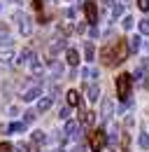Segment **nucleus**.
I'll return each instance as SVG.
<instances>
[{"instance_id": "1", "label": "nucleus", "mask_w": 149, "mask_h": 152, "mask_svg": "<svg viewBox=\"0 0 149 152\" xmlns=\"http://www.w3.org/2000/svg\"><path fill=\"white\" fill-rule=\"evenodd\" d=\"M12 21L17 23L19 33H21L23 38H30V35H33V17H30V14H26V12L17 10V12L12 14Z\"/></svg>"}, {"instance_id": "2", "label": "nucleus", "mask_w": 149, "mask_h": 152, "mask_svg": "<svg viewBox=\"0 0 149 152\" xmlns=\"http://www.w3.org/2000/svg\"><path fill=\"white\" fill-rule=\"evenodd\" d=\"M128 45H126V40H116L114 45H112V66H119V63H124L126 58H128Z\"/></svg>"}, {"instance_id": "3", "label": "nucleus", "mask_w": 149, "mask_h": 152, "mask_svg": "<svg viewBox=\"0 0 149 152\" xmlns=\"http://www.w3.org/2000/svg\"><path fill=\"white\" fill-rule=\"evenodd\" d=\"M130 87H133V77H130L128 73H121V75L116 77V96H119L121 101H128Z\"/></svg>"}, {"instance_id": "4", "label": "nucleus", "mask_w": 149, "mask_h": 152, "mask_svg": "<svg viewBox=\"0 0 149 152\" xmlns=\"http://www.w3.org/2000/svg\"><path fill=\"white\" fill-rule=\"evenodd\" d=\"M105 145H107V133L103 129H95V131L89 133V148H91V152H100Z\"/></svg>"}, {"instance_id": "5", "label": "nucleus", "mask_w": 149, "mask_h": 152, "mask_svg": "<svg viewBox=\"0 0 149 152\" xmlns=\"http://www.w3.org/2000/svg\"><path fill=\"white\" fill-rule=\"evenodd\" d=\"M42 96V82H40V77H35V84H28L26 89H23V94H21V101H26V103H33Z\"/></svg>"}, {"instance_id": "6", "label": "nucleus", "mask_w": 149, "mask_h": 152, "mask_svg": "<svg viewBox=\"0 0 149 152\" xmlns=\"http://www.w3.org/2000/svg\"><path fill=\"white\" fill-rule=\"evenodd\" d=\"M84 14H86V21L91 23V26H95L98 23V5L95 2H84Z\"/></svg>"}, {"instance_id": "7", "label": "nucleus", "mask_w": 149, "mask_h": 152, "mask_svg": "<svg viewBox=\"0 0 149 152\" xmlns=\"http://www.w3.org/2000/svg\"><path fill=\"white\" fill-rule=\"evenodd\" d=\"M61 49H68V38H63V35L58 33V35H56V40L49 45V56H56Z\"/></svg>"}, {"instance_id": "8", "label": "nucleus", "mask_w": 149, "mask_h": 152, "mask_svg": "<svg viewBox=\"0 0 149 152\" xmlns=\"http://www.w3.org/2000/svg\"><path fill=\"white\" fill-rule=\"evenodd\" d=\"M54 101H56V98H54L51 94H49V96H40V98H37V105H35V113H37V115L47 113V110L54 105Z\"/></svg>"}, {"instance_id": "9", "label": "nucleus", "mask_w": 149, "mask_h": 152, "mask_svg": "<svg viewBox=\"0 0 149 152\" xmlns=\"http://www.w3.org/2000/svg\"><path fill=\"white\" fill-rule=\"evenodd\" d=\"M63 133H65L68 138H79V136H82V124L68 119V122H65V131H63Z\"/></svg>"}, {"instance_id": "10", "label": "nucleus", "mask_w": 149, "mask_h": 152, "mask_svg": "<svg viewBox=\"0 0 149 152\" xmlns=\"http://www.w3.org/2000/svg\"><path fill=\"white\" fill-rule=\"evenodd\" d=\"M47 63H49V70H51V75H54V80H61V77H63V73H65V68H63V63H61V61H56V58H49Z\"/></svg>"}, {"instance_id": "11", "label": "nucleus", "mask_w": 149, "mask_h": 152, "mask_svg": "<svg viewBox=\"0 0 149 152\" xmlns=\"http://www.w3.org/2000/svg\"><path fill=\"white\" fill-rule=\"evenodd\" d=\"M112 115H114V103H112L110 98H105V101H103V108H100V117H103V122H110Z\"/></svg>"}, {"instance_id": "12", "label": "nucleus", "mask_w": 149, "mask_h": 152, "mask_svg": "<svg viewBox=\"0 0 149 152\" xmlns=\"http://www.w3.org/2000/svg\"><path fill=\"white\" fill-rule=\"evenodd\" d=\"M33 58H35V52H33L30 47H26V49H21V54H19L17 66H26V63H30Z\"/></svg>"}, {"instance_id": "13", "label": "nucleus", "mask_w": 149, "mask_h": 152, "mask_svg": "<svg viewBox=\"0 0 149 152\" xmlns=\"http://www.w3.org/2000/svg\"><path fill=\"white\" fill-rule=\"evenodd\" d=\"M84 94H86V98H89L91 103H95V101L100 98V87H98V84H86V87H84Z\"/></svg>"}, {"instance_id": "14", "label": "nucleus", "mask_w": 149, "mask_h": 152, "mask_svg": "<svg viewBox=\"0 0 149 152\" xmlns=\"http://www.w3.org/2000/svg\"><path fill=\"white\" fill-rule=\"evenodd\" d=\"M65 103H68V108H77V105H82V96H79V91L70 89V91L65 94Z\"/></svg>"}, {"instance_id": "15", "label": "nucleus", "mask_w": 149, "mask_h": 152, "mask_svg": "<svg viewBox=\"0 0 149 152\" xmlns=\"http://www.w3.org/2000/svg\"><path fill=\"white\" fill-rule=\"evenodd\" d=\"M65 61H68V66H70V68L79 66V52H77L74 47H68V49H65Z\"/></svg>"}, {"instance_id": "16", "label": "nucleus", "mask_w": 149, "mask_h": 152, "mask_svg": "<svg viewBox=\"0 0 149 152\" xmlns=\"http://www.w3.org/2000/svg\"><path fill=\"white\" fill-rule=\"evenodd\" d=\"M79 122L84 126H91L93 122H95V113H91V110H79Z\"/></svg>"}, {"instance_id": "17", "label": "nucleus", "mask_w": 149, "mask_h": 152, "mask_svg": "<svg viewBox=\"0 0 149 152\" xmlns=\"http://www.w3.org/2000/svg\"><path fill=\"white\" fill-rule=\"evenodd\" d=\"M126 45H128V52H133V54H135V52L142 47V38H140V35H133V38L126 40Z\"/></svg>"}, {"instance_id": "18", "label": "nucleus", "mask_w": 149, "mask_h": 152, "mask_svg": "<svg viewBox=\"0 0 149 152\" xmlns=\"http://www.w3.org/2000/svg\"><path fill=\"white\" fill-rule=\"evenodd\" d=\"M84 58H86L89 63H91L93 58H95V47H93L91 40H86V42H84Z\"/></svg>"}, {"instance_id": "19", "label": "nucleus", "mask_w": 149, "mask_h": 152, "mask_svg": "<svg viewBox=\"0 0 149 152\" xmlns=\"http://www.w3.org/2000/svg\"><path fill=\"white\" fill-rule=\"evenodd\" d=\"M100 58H103V63H105L107 68H112V45L100 49Z\"/></svg>"}, {"instance_id": "20", "label": "nucleus", "mask_w": 149, "mask_h": 152, "mask_svg": "<svg viewBox=\"0 0 149 152\" xmlns=\"http://www.w3.org/2000/svg\"><path fill=\"white\" fill-rule=\"evenodd\" d=\"M82 77H84V80H98L100 73H98L95 68H91V66H86V68H82Z\"/></svg>"}, {"instance_id": "21", "label": "nucleus", "mask_w": 149, "mask_h": 152, "mask_svg": "<svg viewBox=\"0 0 149 152\" xmlns=\"http://www.w3.org/2000/svg\"><path fill=\"white\" fill-rule=\"evenodd\" d=\"M26 131V124L23 122H12V124H7V133H23Z\"/></svg>"}, {"instance_id": "22", "label": "nucleus", "mask_w": 149, "mask_h": 152, "mask_svg": "<svg viewBox=\"0 0 149 152\" xmlns=\"http://www.w3.org/2000/svg\"><path fill=\"white\" fill-rule=\"evenodd\" d=\"M12 61H14V52H12V49H5V52H0V63H2V66H9Z\"/></svg>"}, {"instance_id": "23", "label": "nucleus", "mask_w": 149, "mask_h": 152, "mask_svg": "<svg viewBox=\"0 0 149 152\" xmlns=\"http://www.w3.org/2000/svg\"><path fill=\"white\" fill-rule=\"evenodd\" d=\"M33 143H35V145H44V143H49V140H47L44 131H40V129H37V131H33Z\"/></svg>"}, {"instance_id": "24", "label": "nucleus", "mask_w": 149, "mask_h": 152, "mask_svg": "<svg viewBox=\"0 0 149 152\" xmlns=\"http://www.w3.org/2000/svg\"><path fill=\"white\" fill-rule=\"evenodd\" d=\"M35 117H37V113H35V110H33V108H28V110L23 113V119H21V122H23V124L28 126L30 122H35Z\"/></svg>"}, {"instance_id": "25", "label": "nucleus", "mask_w": 149, "mask_h": 152, "mask_svg": "<svg viewBox=\"0 0 149 152\" xmlns=\"http://www.w3.org/2000/svg\"><path fill=\"white\" fill-rule=\"evenodd\" d=\"M28 66H30V70H33V73H35V77H40V73H42V61H40V58H33V61H30V63H28Z\"/></svg>"}, {"instance_id": "26", "label": "nucleus", "mask_w": 149, "mask_h": 152, "mask_svg": "<svg viewBox=\"0 0 149 152\" xmlns=\"http://www.w3.org/2000/svg\"><path fill=\"white\" fill-rule=\"evenodd\" d=\"M14 45V38L9 33H0V47H12Z\"/></svg>"}, {"instance_id": "27", "label": "nucleus", "mask_w": 149, "mask_h": 152, "mask_svg": "<svg viewBox=\"0 0 149 152\" xmlns=\"http://www.w3.org/2000/svg\"><path fill=\"white\" fill-rule=\"evenodd\" d=\"M137 145H140V148H142V150H147L149 148V133H140V136H137Z\"/></svg>"}, {"instance_id": "28", "label": "nucleus", "mask_w": 149, "mask_h": 152, "mask_svg": "<svg viewBox=\"0 0 149 152\" xmlns=\"http://www.w3.org/2000/svg\"><path fill=\"white\" fill-rule=\"evenodd\" d=\"M121 14H124V5L121 2H114L112 5V19H119Z\"/></svg>"}, {"instance_id": "29", "label": "nucleus", "mask_w": 149, "mask_h": 152, "mask_svg": "<svg viewBox=\"0 0 149 152\" xmlns=\"http://www.w3.org/2000/svg\"><path fill=\"white\" fill-rule=\"evenodd\" d=\"M137 28H140L142 35H149V19H142L140 23H137Z\"/></svg>"}, {"instance_id": "30", "label": "nucleus", "mask_w": 149, "mask_h": 152, "mask_svg": "<svg viewBox=\"0 0 149 152\" xmlns=\"http://www.w3.org/2000/svg\"><path fill=\"white\" fill-rule=\"evenodd\" d=\"M121 26H124L126 31H130V28L135 26V19H133V17H128V14H126V17H124V21H121Z\"/></svg>"}, {"instance_id": "31", "label": "nucleus", "mask_w": 149, "mask_h": 152, "mask_svg": "<svg viewBox=\"0 0 149 152\" xmlns=\"http://www.w3.org/2000/svg\"><path fill=\"white\" fill-rule=\"evenodd\" d=\"M137 10L140 12H149V0H137Z\"/></svg>"}, {"instance_id": "32", "label": "nucleus", "mask_w": 149, "mask_h": 152, "mask_svg": "<svg viewBox=\"0 0 149 152\" xmlns=\"http://www.w3.org/2000/svg\"><path fill=\"white\" fill-rule=\"evenodd\" d=\"M58 117H61V119H70V108H68V105H65V108H61Z\"/></svg>"}, {"instance_id": "33", "label": "nucleus", "mask_w": 149, "mask_h": 152, "mask_svg": "<svg viewBox=\"0 0 149 152\" xmlns=\"http://www.w3.org/2000/svg\"><path fill=\"white\" fill-rule=\"evenodd\" d=\"M30 2H33V10L42 12V7H44V0H30Z\"/></svg>"}, {"instance_id": "34", "label": "nucleus", "mask_w": 149, "mask_h": 152, "mask_svg": "<svg viewBox=\"0 0 149 152\" xmlns=\"http://www.w3.org/2000/svg\"><path fill=\"white\" fill-rule=\"evenodd\" d=\"M63 14H65L68 19H74V17H77V10H74V7H68V10L63 12Z\"/></svg>"}, {"instance_id": "35", "label": "nucleus", "mask_w": 149, "mask_h": 152, "mask_svg": "<svg viewBox=\"0 0 149 152\" xmlns=\"http://www.w3.org/2000/svg\"><path fill=\"white\" fill-rule=\"evenodd\" d=\"M140 70H142V73H149V58H142V61H140Z\"/></svg>"}, {"instance_id": "36", "label": "nucleus", "mask_w": 149, "mask_h": 152, "mask_svg": "<svg viewBox=\"0 0 149 152\" xmlns=\"http://www.w3.org/2000/svg\"><path fill=\"white\" fill-rule=\"evenodd\" d=\"M98 35H100V33H98V28H95V26H91V28H89V38H91V40H95Z\"/></svg>"}, {"instance_id": "37", "label": "nucleus", "mask_w": 149, "mask_h": 152, "mask_svg": "<svg viewBox=\"0 0 149 152\" xmlns=\"http://www.w3.org/2000/svg\"><path fill=\"white\" fill-rule=\"evenodd\" d=\"M14 150H17V152H28V145H26V143H17Z\"/></svg>"}, {"instance_id": "38", "label": "nucleus", "mask_w": 149, "mask_h": 152, "mask_svg": "<svg viewBox=\"0 0 149 152\" xmlns=\"http://www.w3.org/2000/svg\"><path fill=\"white\" fill-rule=\"evenodd\" d=\"M0 152H12V145L9 143H0Z\"/></svg>"}, {"instance_id": "39", "label": "nucleus", "mask_w": 149, "mask_h": 152, "mask_svg": "<svg viewBox=\"0 0 149 152\" xmlns=\"http://www.w3.org/2000/svg\"><path fill=\"white\" fill-rule=\"evenodd\" d=\"M121 143H124V148H128V143H130V136H128V133L121 136Z\"/></svg>"}, {"instance_id": "40", "label": "nucleus", "mask_w": 149, "mask_h": 152, "mask_svg": "<svg viewBox=\"0 0 149 152\" xmlns=\"http://www.w3.org/2000/svg\"><path fill=\"white\" fill-rule=\"evenodd\" d=\"M7 113L14 117V115H19V108H17V105H9V110H7Z\"/></svg>"}, {"instance_id": "41", "label": "nucleus", "mask_w": 149, "mask_h": 152, "mask_svg": "<svg viewBox=\"0 0 149 152\" xmlns=\"http://www.w3.org/2000/svg\"><path fill=\"white\" fill-rule=\"evenodd\" d=\"M28 152H40V145H35V143H30V145H28Z\"/></svg>"}, {"instance_id": "42", "label": "nucleus", "mask_w": 149, "mask_h": 152, "mask_svg": "<svg viewBox=\"0 0 149 152\" xmlns=\"http://www.w3.org/2000/svg\"><path fill=\"white\" fill-rule=\"evenodd\" d=\"M74 31H77V33H84V31H86V23H77V28H74Z\"/></svg>"}, {"instance_id": "43", "label": "nucleus", "mask_w": 149, "mask_h": 152, "mask_svg": "<svg viewBox=\"0 0 149 152\" xmlns=\"http://www.w3.org/2000/svg\"><path fill=\"white\" fill-rule=\"evenodd\" d=\"M7 131V124H0V133H5Z\"/></svg>"}, {"instance_id": "44", "label": "nucleus", "mask_w": 149, "mask_h": 152, "mask_svg": "<svg viewBox=\"0 0 149 152\" xmlns=\"http://www.w3.org/2000/svg\"><path fill=\"white\" fill-rule=\"evenodd\" d=\"M51 152H65V150H63V148H54Z\"/></svg>"}, {"instance_id": "45", "label": "nucleus", "mask_w": 149, "mask_h": 152, "mask_svg": "<svg viewBox=\"0 0 149 152\" xmlns=\"http://www.w3.org/2000/svg\"><path fill=\"white\" fill-rule=\"evenodd\" d=\"M9 2H14V5H21V0H9Z\"/></svg>"}, {"instance_id": "46", "label": "nucleus", "mask_w": 149, "mask_h": 152, "mask_svg": "<svg viewBox=\"0 0 149 152\" xmlns=\"http://www.w3.org/2000/svg\"><path fill=\"white\" fill-rule=\"evenodd\" d=\"M145 89H149V80H145Z\"/></svg>"}, {"instance_id": "47", "label": "nucleus", "mask_w": 149, "mask_h": 152, "mask_svg": "<svg viewBox=\"0 0 149 152\" xmlns=\"http://www.w3.org/2000/svg\"><path fill=\"white\" fill-rule=\"evenodd\" d=\"M77 2H79V5H82V7H84V2H86V0H77Z\"/></svg>"}, {"instance_id": "48", "label": "nucleus", "mask_w": 149, "mask_h": 152, "mask_svg": "<svg viewBox=\"0 0 149 152\" xmlns=\"http://www.w3.org/2000/svg\"><path fill=\"white\" fill-rule=\"evenodd\" d=\"M56 2H70V0H56Z\"/></svg>"}, {"instance_id": "49", "label": "nucleus", "mask_w": 149, "mask_h": 152, "mask_svg": "<svg viewBox=\"0 0 149 152\" xmlns=\"http://www.w3.org/2000/svg\"><path fill=\"white\" fill-rule=\"evenodd\" d=\"M121 2H128V0H121Z\"/></svg>"}, {"instance_id": "50", "label": "nucleus", "mask_w": 149, "mask_h": 152, "mask_svg": "<svg viewBox=\"0 0 149 152\" xmlns=\"http://www.w3.org/2000/svg\"><path fill=\"white\" fill-rule=\"evenodd\" d=\"M0 7H2V5H0Z\"/></svg>"}]
</instances>
